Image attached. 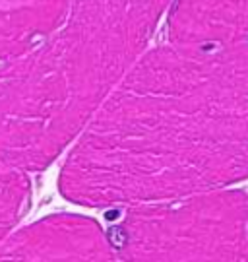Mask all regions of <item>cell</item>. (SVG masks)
<instances>
[{
    "label": "cell",
    "mask_w": 248,
    "mask_h": 262,
    "mask_svg": "<svg viewBox=\"0 0 248 262\" xmlns=\"http://www.w3.org/2000/svg\"><path fill=\"white\" fill-rule=\"evenodd\" d=\"M248 179V41L147 51L76 138L60 192L140 206Z\"/></svg>",
    "instance_id": "cell-1"
},
{
    "label": "cell",
    "mask_w": 248,
    "mask_h": 262,
    "mask_svg": "<svg viewBox=\"0 0 248 262\" xmlns=\"http://www.w3.org/2000/svg\"><path fill=\"white\" fill-rule=\"evenodd\" d=\"M246 260H248V251H246Z\"/></svg>",
    "instance_id": "cell-8"
},
{
    "label": "cell",
    "mask_w": 248,
    "mask_h": 262,
    "mask_svg": "<svg viewBox=\"0 0 248 262\" xmlns=\"http://www.w3.org/2000/svg\"><path fill=\"white\" fill-rule=\"evenodd\" d=\"M173 0H70L37 47L0 62V154L49 167L146 53Z\"/></svg>",
    "instance_id": "cell-2"
},
{
    "label": "cell",
    "mask_w": 248,
    "mask_h": 262,
    "mask_svg": "<svg viewBox=\"0 0 248 262\" xmlns=\"http://www.w3.org/2000/svg\"><path fill=\"white\" fill-rule=\"evenodd\" d=\"M110 239L122 260H246L248 194L215 188L132 206Z\"/></svg>",
    "instance_id": "cell-3"
},
{
    "label": "cell",
    "mask_w": 248,
    "mask_h": 262,
    "mask_svg": "<svg viewBox=\"0 0 248 262\" xmlns=\"http://www.w3.org/2000/svg\"><path fill=\"white\" fill-rule=\"evenodd\" d=\"M167 41L192 47H223L248 41V0H173Z\"/></svg>",
    "instance_id": "cell-5"
},
{
    "label": "cell",
    "mask_w": 248,
    "mask_h": 262,
    "mask_svg": "<svg viewBox=\"0 0 248 262\" xmlns=\"http://www.w3.org/2000/svg\"><path fill=\"white\" fill-rule=\"evenodd\" d=\"M70 0H0V62L37 47L64 18Z\"/></svg>",
    "instance_id": "cell-6"
},
{
    "label": "cell",
    "mask_w": 248,
    "mask_h": 262,
    "mask_svg": "<svg viewBox=\"0 0 248 262\" xmlns=\"http://www.w3.org/2000/svg\"><path fill=\"white\" fill-rule=\"evenodd\" d=\"M26 169L0 154V245L26 214L29 202V181Z\"/></svg>",
    "instance_id": "cell-7"
},
{
    "label": "cell",
    "mask_w": 248,
    "mask_h": 262,
    "mask_svg": "<svg viewBox=\"0 0 248 262\" xmlns=\"http://www.w3.org/2000/svg\"><path fill=\"white\" fill-rule=\"evenodd\" d=\"M119 258L109 235L89 217L56 214L14 233L0 245L8 262H107Z\"/></svg>",
    "instance_id": "cell-4"
}]
</instances>
